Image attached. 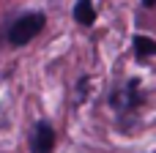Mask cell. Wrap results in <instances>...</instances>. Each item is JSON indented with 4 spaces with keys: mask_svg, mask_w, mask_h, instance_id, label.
I'll use <instances>...</instances> for the list:
<instances>
[{
    "mask_svg": "<svg viewBox=\"0 0 156 153\" xmlns=\"http://www.w3.org/2000/svg\"><path fill=\"white\" fill-rule=\"evenodd\" d=\"M74 19H77L80 25H93V22H96V8H93V3H90V0H77V5H74Z\"/></svg>",
    "mask_w": 156,
    "mask_h": 153,
    "instance_id": "obj_3",
    "label": "cell"
},
{
    "mask_svg": "<svg viewBox=\"0 0 156 153\" xmlns=\"http://www.w3.org/2000/svg\"><path fill=\"white\" fill-rule=\"evenodd\" d=\"M41 30H44V14L33 11V14L19 16L16 22H11V27H8L5 38H8V44H11V47H25V44H30Z\"/></svg>",
    "mask_w": 156,
    "mask_h": 153,
    "instance_id": "obj_1",
    "label": "cell"
},
{
    "mask_svg": "<svg viewBox=\"0 0 156 153\" xmlns=\"http://www.w3.org/2000/svg\"><path fill=\"white\" fill-rule=\"evenodd\" d=\"M134 52H137V57H151V55H156V41L148 38V36H137L134 38Z\"/></svg>",
    "mask_w": 156,
    "mask_h": 153,
    "instance_id": "obj_4",
    "label": "cell"
},
{
    "mask_svg": "<svg viewBox=\"0 0 156 153\" xmlns=\"http://www.w3.org/2000/svg\"><path fill=\"white\" fill-rule=\"evenodd\" d=\"M143 5H148V8H151V5H156V0H143Z\"/></svg>",
    "mask_w": 156,
    "mask_h": 153,
    "instance_id": "obj_5",
    "label": "cell"
},
{
    "mask_svg": "<svg viewBox=\"0 0 156 153\" xmlns=\"http://www.w3.org/2000/svg\"><path fill=\"white\" fill-rule=\"evenodd\" d=\"M52 151H55V129H52L47 120H41V123H36V129H33L30 153H52Z\"/></svg>",
    "mask_w": 156,
    "mask_h": 153,
    "instance_id": "obj_2",
    "label": "cell"
}]
</instances>
